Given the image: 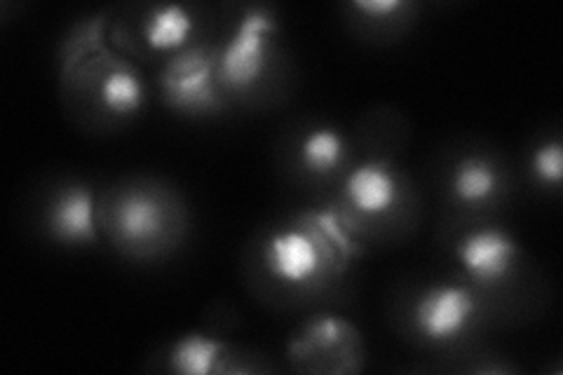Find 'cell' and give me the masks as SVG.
<instances>
[{"label": "cell", "mask_w": 563, "mask_h": 375, "mask_svg": "<svg viewBox=\"0 0 563 375\" xmlns=\"http://www.w3.org/2000/svg\"><path fill=\"white\" fill-rule=\"evenodd\" d=\"M277 35L275 14L252 5L242 12L231 38L217 49V74L223 95H244L266 76Z\"/></svg>", "instance_id": "obj_2"}, {"label": "cell", "mask_w": 563, "mask_h": 375, "mask_svg": "<svg viewBox=\"0 0 563 375\" xmlns=\"http://www.w3.org/2000/svg\"><path fill=\"white\" fill-rule=\"evenodd\" d=\"M99 99L103 109L118 118L136 115L146 103V87L139 70L128 62L115 59L99 80Z\"/></svg>", "instance_id": "obj_10"}, {"label": "cell", "mask_w": 563, "mask_h": 375, "mask_svg": "<svg viewBox=\"0 0 563 375\" xmlns=\"http://www.w3.org/2000/svg\"><path fill=\"white\" fill-rule=\"evenodd\" d=\"M521 249L512 232L498 225L470 230L455 244V261L474 287L493 289L512 277L519 265Z\"/></svg>", "instance_id": "obj_6"}, {"label": "cell", "mask_w": 563, "mask_h": 375, "mask_svg": "<svg viewBox=\"0 0 563 375\" xmlns=\"http://www.w3.org/2000/svg\"><path fill=\"white\" fill-rule=\"evenodd\" d=\"M45 225L52 240L68 246L97 244V209L95 195L82 184H70L55 192L47 205Z\"/></svg>", "instance_id": "obj_8"}, {"label": "cell", "mask_w": 563, "mask_h": 375, "mask_svg": "<svg viewBox=\"0 0 563 375\" xmlns=\"http://www.w3.org/2000/svg\"><path fill=\"white\" fill-rule=\"evenodd\" d=\"M109 230L118 246L130 254L161 246L172 230V211L163 192L151 188H130L120 192L109 207Z\"/></svg>", "instance_id": "obj_5"}, {"label": "cell", "mask_w": 563, "mask_h": 375, "mask_svg": "<svg viewBox=\"0 0 563 375\" xmlns=\"http://www.w3.org/2000/svg\"><path fill=\"white\" fill-rule=\"evenodd\" d=\"M357 341V329L343 317H314L303 327L301 338L291 343V356L296 360H312V356L347 352Z\"/></svg>", "instance_id": "obj_11"}, {"label": "cell", "mask_w": 563, "mask_h": 375, "mask_svg": "<svg viewBox=\"0 0 563 375\" xmlns=\"http://www.w3.org/2000/svg\"><path fill=\"white\" fill-rule=\"evenodd\" d=\"M355 228L345 211L308 209L266 240L263 265L287 287H310L343 273L357 256Z\"/></svg>", "instance_id": "obj_1"}, {"label": "cell", "mask_w": 563, "mask_h": 375, "mask_svg": "<svg viewBox=\"0 0 563 375\" xmlns=\"http://www.w3.org/2000/svg\"><path fill=\"white\" fill-rule=\"evenodd\" d=\"M500 190L503 174L486 155H465L457 159L451 172V192L461 205H488L498 198Z\"/></svg>", "instance_id": "obj_9"}, {"label": "cell", "mask_w": 563, "mask_h": 375, "mask_svg": "<svg viewBox=\"0 0 563 375\" xmlns=\"http://www.w3.org/2000/svg\"><path fill=\"white\" fill-rule=\"evenodd\" d=\"M352 8L364 12L368 20H387L390 14L407 10V3L404 0H357Z\"/></svg>", "instance_id": "obj_16"}, {"label": "cell", "mask_w": 563, "mask_h": 375, "mask_svg": "<svg viewBox=\"0 0 563 375\" xmlns=\"http://www.w3.org/2000/svg\"><path fill=\"white\" fill-rule=\"evenodd\" d=\"M165 101L181 113H214L223 106L217 74V49L190 45L167 62L161 74Z\"/></svg>", "instance_id": "obj_3"}, {"label": "cell", "mask_w": 563, "mask_h": 375, "mask_svg": "<svg viewBox=\"0 0 563 375\" xmlns=\"http://www.w3.org/2000/svg\"><path fill=\"white\" fill-rule=\"evenodd\" d=\"M196 20L188 8L179 3L155 5L144 22V41L157 52H181L190 47Z\"/></svg>", "instance_id": "obj_12"}, {"label": "cell", "mask_w": 563, "mask_h": 375, "mask_svg": "<svg viewBox=\"0 0 563 375\" xmlns=\"http://www.w3.org/2000/svg\"><path fill=\"white\" fill-rule=\"evenodd\" d=\"M228 345L207 333H186L169 348V366L184 375H209L223 371Z\"/></svg>", "instance_id": "obj_13"}, {"label": "cell", "mask_w": 563, "mask_h": 375, "mask_svg": "<svg viewBox=\"0 0 563 375\" xmlns=\"http://www.w3.org/2000/svg\"><path fill=\"white\" fill-rule=\"evenodd\" d=\"M298 159L314 176H331L343 169L347 159V141L333 128H314L298 146Z\"/></svg>", "instance_id": "obj_14"}, {"label": "cell", "mask_w": 563, "mask_h": 375, "mask_svg": "<svg viewBox=\"0 0 563 375\" xmlns=\"http://www.w3.org/2000/svg\"><path fill=\"white\" fill-rule=\"evenodd\" d=\"M531 172L538 178V184L556 188L563 176V148L561 141L552 139L540 144L531 155Z\"/></svg>", "instance_id": "obj_15"}, {"label": "cell", "mask_w": 563, "mask_h": 375, "mask_svg": "<svg viewBox=\"0 0 563 375\" xmlns=\"http://www.w3.org/2000/svg\"><path fill=\"white\" fill-rule=\"evenodd\" d=\"M399 195L397 172L385 159H366L350 169L343 181V198L350 209L345 213L350 219H380L397 207Z\"/></svg>", "instance_id": "obj_7"}, {"label": "cell", "mask_w": 563, "mask_h": 375, "mask_svg": "<svg viewBox=\"0 0 563 375\" xmlns=\"http://www.w3.org/2000/svg\"><path fill=\"white\" fill-rule=\"evenodd\" d=\"M479 310L482 300L470 284L439 282L416 298L411 321L418 335L444 345L463 338L477 321Z\"/></svg>", "instance_id": "obj_4"}]
</instances>
